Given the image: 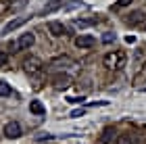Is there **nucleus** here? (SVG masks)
<instances>
[{
    "label": "nucleus",
    "instance_id": "21",
    "mask_svg": "<svg viewBox=\"0 0 146 144\" xmlns=\"http://www.w3.org/2000/svg\"><path fill=\"white\" fill-rule=\"evenodd\" d=\"M79 115H84V109H79V111H73L71 117H79Z\"/></svg>",
    "mask_w": 146,
    "mask_h": 144
},
{
    "label": "nucleus",
    "instance_id": "6",
    "mask_svg": "<svg viewBox=\"0 0 146 144\" xmlns=\"http://www.w3.org/2000/svg\"><path fill=\"white\" fill-rule=\"evenodd\" d=\"M144 19H146V15H144L142 11H134V13H129V15H127L125 21H127L131 27H136V25H142L144 23Z\"/></svg>",
    "mask_w": 146,
    "mask_h": 144
},
{
    "label": "nucleus",
    "instance_id": "3",
    "mask_svg": "<svg viewBox=\"0 0 146 144\" xmlns=\"http://www.w3.org/2000/svg\"><path fill=\"white\" fill-rule=\"evenodd\" d=\"M34 42H36V36L34 34H21L19 36V40L15 42V48L17 50H27L34 46Z\"/></svg>",
    "mask_w": 146,
    "mask_h": 144
},
{
    "label": "nucleus",
    "instance_id": "10",
    "mask_svg": "<svg viewBox=\"0 0 146 144\" xmlns=\"http://www.w3.org/2000/svg\"><path fill=\"white\" fill-rule=\"evenodd\" d=\"M113 140H117V132H115V127H104V129H102V134H100V142H102V144H111Z\"/></svg>",
    "mask_w": 146,
    "mask_h": 144
},
{
    "label": "nucleus",
    "instance_id": "18",
    "mask_svg": "<svg viewBox=\"0 0 146 144\" xmlns=\"http://www.w3.org/2000/svg\"><path fill=\"white\" fill-rule=\"evenodd\" d=\"M6 63H9V54H6V52H0V69H4Z\"/></svg>",
    "mask_w": 146,
    "mask_h": 144
},
{
    "label": "nucleus",
    "instance_id": "19",
    "mask_svg": "<svg viewBox=\"0 0 146 144\" xmlns=\"http://www.w3.org/2000/svg\"><path fill=\"white\" fill-rule=\"evenodd\" d=\"M102 42H104V44L115 42V34H111V31H109V34H104V36H102Z\"/></svg>",
    "mask_w": 146,
    "mask_h": 144
},
{
    "label": "nucleus",
    "instance_id": "16",
    "mask_svg": "<svg viewBox=\"0 0 146 144\" xmlns=\"http://www.w3.org/2000/svg\"><path fill=\"white\" fill-rule=\"evenodd\" d=\"M9 94H11V86L0 80V96H9Z\"/></svg>",
    "mask_w": 146,
    "mask_h": 144
},
{
    "label": "nucleus",
    "instance_id": "8",
    "mask_svg": "<svg viewBox=\"0 0 146 144\" xmlns=\"http://www.w3.org/2000/svg\"><path fill=\"white\" fill-rule=\"evenodd\" d=\"M52 84H54L56 88H69L71 86V77L65 75V73H56V75H52Z\"/></svg>",
    "mask_w": 146,
    "mask_h": 144
},
{
    "label": "nucleus",
    "instance_id": "4",
    "mask_svg": "<svg viewBox=\"0 0 146 144\" xmlns=\"http://www.w3.org/2000/svg\"><path fill=\"white\" fill-rule=\"evenodd\" d=\"M29 19H31V17H17V19H13V21H9V23L2 27L0 34H2V36H4V34H11V31H15L17 27H21V25H23L25 21H29Z\"/></svg>",
    "mask_w": 146,
    "mask_h": 144
},
{
    "label": "nucleus",
    "instance_id": "9",
    "mask_svg": "<svg viewBox=\"0 0 146 144\" xmlns=\"http://www.w3.org/2000/svg\"><path fill=\"white\" fill-rule=\"evenodd\" d=\"M48 31L54 38H61V36H65V25L61 23V21H50L48 23Z\"/></svg>",
    "mask_w": 146,
    "mask_h": 144
},
{
    "label": "nucleus",
    "instance_id": "7",
    "mask_svg": "<svg viewBox=\"0 0 146 144\" xmlns=\"http://www.w3.org/2000/svg\"><path fill=\"white\" fill-rule=\"evenodd\" d=\"M94 44H96V40H94V38H92V36H77L75 38V46L77 48H92V46H94Z\"/></svg>",
    "mask_w": 146,
    "mask_h": 144
},
{
    "label": "nucleus",
    "instance_id": "2",
    "mask_svg": "<svg viewBox=\"0 0 146 144\" xmlns=\"http://www.w3.org/2000/svg\"><path fill=\"white\" fill-rule=\"evenodd\" d=\"M23 67H25V71H27V73H40V71H42V61H40L38 56H29V58H25L23 61Z\"/></svg>",
    "mask_w": 146,
    "mask_h": 144
},
{
    "label": "nucleus",
    "instance_id": "1",
    "mask_svg": "<svg viewBox=\"0 0 146 144\" xmlns=\"http://www.w3.org/2000/svg\"><path fill=\"white\" fill-rule=\"evenodd\" d=\"M125 52L123 50H111L107 52V54L102 56V63H104V67L111 69V71H117V69H121L125 67Z\"/></svg>",
    "mask_w": 146,
    "mask_h": 144
},
{
    "label": "nucleus",
    "instance_id": "11",
    "mask_svg": "<svg viewBox=\"0 0 146 144\" xmlns=\"http://www.w3.org/2000/svg\"><path fill=\"white\" fill-rule=\"evenodd\" d=\"M63 0H50L48 4L44 6L42 9V13H40V15H50V13H54V11H58V9H63Z\"/></svg>",
    "mask_w": 146,
    "mask_h": 144
},
{
    "label": "nucleus",
    "instance_id": "5",
    "mask_svg": "<svg viewBox=\"0 0 146 144\" xmlns=\"http://www.w3.org/2000/svg\"><path fill=\"white\" fill-rule=\"evenodd\" d=\"M23 132H21V125H19L17 121H9L4 125V136L6 138H19Z\"/></svg>",
    "mask_w": 146,
    "mask_h": 144
},
{
    "label": "nucleus",
    "instance_id": "15",
    "mask_svg": "<svg viewBox=\"0 0 146 144\" xmlns=\"http://www.w3.org/2000/svg\"><path fill=\"white\" fill-rule=\"evenodd\" d=\"M13 6V0H0V15H4V13H9Z\"/></svg>",
    "mask_w": 146,
    "mask_h": 144
},
{
    "label": "nucleus",
    "instance_id": "17",
    "mask_svg": "<svg viewBox=\"0 0 146 144\" xmlns=\"http://www.w3.org/2000/svg\"><path fill=\"white\" fill-rule=\"evenodd\" d=\"M96 19H92V21H84V19H75V25L77 27H88V25H94Z\"/></svg>",
    "mask_w": 146,
    "mask_h": 144
},
{
    "label": "nucleus",
    "instance_id": "13",
    "mask_svg": "<svg viewBox=\"0 0 146 144\" xmlns=\"http://www.w3.org/2000/svg\"><path fill=\"white\" fill-rule=\"evenodd\" d=\"M29 111H31L34 115H44V113H46L44 104L40 102V100H31V102H29Z\"/></svg>",
    "mask_w": 146,
    "mask_h": 144
},
{
    "label": "nucleus",
    "instance_id": "12",
    "mask_svg": "<svg viewBox=\"0 0 146 144\" xmlns=\"http://www.w3.org/2000/svg\"><path fill=\"white\" fill-rule=\"evenodd\" d=\"M73 63L69 56H58V58H54V61L50 63V67H58V69H65V67H73Z\"/></svg>",
    "mask_w": 146,
    "mask_h": 144
},
{
    "label": "nucleus",
    "instance_id": "20",
    "mask_svg": "<svg viewBox=\"0 0 146 144\" xmlns=\"http://www.w3.org/2000/svg\"><path fill=\"white\" fill-rule=\"evenodd\" d=\"M131 0H117V6H127Z\"/></svg>",
    "mask_w": 146,
    "mask_h": 144
},
{
    "label": "nucleus",
    "instance_id": "14",
    "mask_svg": "<svg viewBox=\"0 0 146 144\" xmlns=\"http://www.w3.org/2000/svg\"><path fill=\"white\" fill-rule=\"evenodd\" d=\"M115 144H134V138H131V134H119Z\"/></svg>",
    "mask_w": 146,
    "mask_h": 144
}]
</instances>
